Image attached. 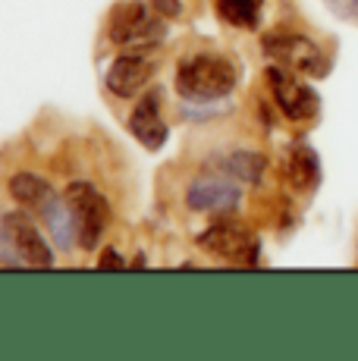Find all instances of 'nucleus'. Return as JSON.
I'll return each instance as SVG.
<instances>
[{
	"label": "nucleus",
	"instance_id": "nucleus-16",
	"mask_svg": "<svg viewBox=\"0 0 358 361\" xmlns=\"http://www.w3.org/2000/svg\"><path fill=\"white\" fill-rule=\"evenodd\" d=\"M151 6H154L163 19H176L179 13H183V0H151Z\"/></svg>",
	"mask_w": 358,
	"mask_h": 361
},
{
	"label": "nucleus",
	"instance_id": "nucleus-17",
	"mask_svg": "<svg viewBox=\"0 0 358 361\" xmlns=\"http://www.w3.org/2000/svg\"><path fill=\"white\" fill-rule=\"evenodd\" d=\"M4 214H6V211H0V264H13V255H10V242H6Z\"/></svg>",
	"mask_w": 358,
	"mask_h": 361
},
{
	"label": "nucleus",
	"instance_id": "nucleus-1",
	"mask_svg": "<svg viewBox=\"0 0 358 361\" xmlns=\"http://www.w3.org/2000/svg\"><path fill=\"white\" fill-rule=\"evenodd\" d=\"M239 73L230 57L220 54H195L176 66V94L189 104H211L233 94Z\"/></svg>",
	"mask_w": 358,
	"mask_h": 361
},
{
	"label": "nucleus",
	"instance_id": "nucleus-13",
	"mask_svg": "<svg viewBox=\"0 0 358 361\" xmlns=\"http://www.w3.org/2000/svg\"><path fill=\"white\" fill-rule=\"evenodd\" d=\"M217 170L226 173L230 179H236V183L258 185L261 179H264L267 157L258 154V151H230L226 157H220L217 161Z\"/></svg>",
	"mask_w": 358,
	"mask_h": 361
},
{
	"label": "nucleus",
	"instance_id": "nucleus-4",
	"mask_svg": "<svg viewBox=\"0 0 358 361\" xmlns=\"http://www.w3.org/2000/svg\"><path fill=\"white\" fill-rule=\"evenodd\" d=\"M66 204L73 211V220H75V233H79V248L85 252H94L101 239L107 233V224H110V204L107 198L94 189L92 183H70L63 192Z\"/></svg>",
	"mask_w": 358,
	"mask_h": 361
},
{
	"label": "nucleus",
	"instance_id": "nucleus-3",
	"mask_svg": "<svg viewBox=\"0 0 358 361\" xmlns=\"http://www.w3.org/2000/svg\"><path fill=\"white\" fill-rule=\"evenodd\" d=\"M264 54L273 60L277 66H286L292 73H302V75H311V79H321V75L330 73V60L327 54L314 44L308 35H299V32H286V29H277L271 35H264L261 41Z\"/></svg>",
	"mask_w": 358,
	"mask_h": 361
},
{
	"label": "nucleus",
	"instance_id": "nucleus-18",
	"mask_svg": "<svg viewBox=\"0 0 358 361\" xmlns=\"http://www.w3.org/2000/svg\"><path fill=\"white\" fill-rule=\"evenodd\" d=\"M98 267H104V270H116V267H123V258L113 252V248H107V252L101 255V264H98Z\"/></svg>",
	"mask_w": 358,
	"mask_h": 361
},
{
	"label": "nucleus",
	"instance_id": "nucleus-7",
	"mask_svg": "<svg viewBox=\"0 0 358 361\" xmlns=\"http://www.w3.org/2000/svg\"><path fill=\"white\" fill-rule=\"evenodd\" d=\"M267 82H271V92H273V101H277L280 114L292 123H305V120H314L321 110V98L311 85L299 79L292 69L286 66H271L267 69Z\"/></svg>",
	"mask_w": 358,
	"mask_h": 361
},
{
	"label": "nucleus",
	"instance_id": "nucleus-8",
	"mask_svg": "<svg viewBox=\"0 0 358 361\" xmlns=\"http://www.w3.org/2000/svg\"><path fill=\"white\" fill-rule=\"evenodd\" d=\"M6 242H10L13 264H25V267H54V248L41 235L35 220L23 211H6L4 214Z\"/></svg>",
	"mask_w": 358,
	"mask_h": 361
},
{
	"label": "nucleus",
	"instance_id": "nucleus-14",
	"mask_svg": "<svg viewBox=\"0 0 358 361\" xmlns=\"http://www.w3.org/2000/svg\"><path fill=\"white\" fill-rule=\"evenodd\" d=\"M217 6L226 23L239 25V29H254L261 23L264 0H217Z\"/></svg>",
	"mask_w": 358,
	"mask_h": 361
},
{
	"label": "nucleus",
	"instance_id": "nucleus-11",
	"mask_svg": "<svg viewBox=\"0 0 358 361\" xmlns=\"http://www.w3.org/2000/svg\"><path fill=\"white\" fill-rule=\"evenodd\" d=\"M10 195L19 207L35 211L38 217L60 198L57 192H54V185L47 183V179H41L38 173H16V176H10Z\"/></svg>",
	"mask_w": 358,
	"mask_h": 361
},
{
	"label": "nucleus",
	"instance_id": "nucleus-15",
	"mask_svg": "<svg viewBox=\"0 0 358 361\" xmlns=\"http://www.w3.org/2000/svg\"><path fill=\"white\" fill-rule=\"evenodd\" d=\"M327 10L340 19H358V0H323Z\"/></svg>",
	"mask_w": 358,
	"mask_h": 361
},
{
	"label": "nucleus",
	"instance_id": "nucleus-12",
	"mask_svg": "<svg viewBox=\"0 0 358 361\" xmlns=\"http://www.w3.org/2000/svg\"><path fill=\"white\" fill-rule=\"evenodd\" d=\"M283 170H286L289 185H292V189H299V192L314 189V185H318V179H321V161H318V154H314V148H308L305 142H299V145H292V148H289Z\"/></svg>",
	"mask_w": 358,
	"mask_h": 361
},
{
	"label": "nucleus",
	"instance_id": "nucleus-10",
	"mask_svg": "<svg viewBox=\"0 0 358 361\" xmlns=\"http://www.w3.org/2000/svg\"><path fill=\"white\" fill-rule=\"evenodd\" d=\"M129 132L135 135V142L144 145L148 151H161L163 142H167L170 129L161 116V98L157 92H148L144 98L135 104L132 116H129Z\"/></svg>",
	"mask_w": 358,
	"mask_h": 361
},
{
	"label": "nucleus",
	"instance_id": "nucleus-5",
	"mask_svg": "<svg viewBox=\"0 0 358 361\" xmlns=\"http://www.w3.org/2000/svg\"><path fill=\"white\" fill-rule=\"evenodd\" d=\"M198 245L204 248L208 255H214V258L226 261V264H258L261 258V242L258 235H254L249 226L236 224V220L230 217H220L214 224L208 226L202 235H198Z\"/></svg>",
	"mask_w": 358,
	"mask_h": 361
},
{
	"label": "nucleus",
	"instance_id": "nucleus-9",
	"mask_svg": "<svg viewBox=\"0 0 358 361\" xmlns=\"http://www.w3.org/2000/svg\"><path fill=\"white\" fill-rule=\"evenodd\" d=\"M157 73V63L148 57H142L139 51L135 54H126V57H116L113 63H110L107 75H104V85L107 92L113 94V98H135V94H142L144 88L151 85V79H154Z\"/></svg>",
	"mask_w": 358,
	"mask_h": 361
},
{
	"label": "nucleus",
	"instance_id": "nucleus-6",
	"mask_svg": "<svg viewBox=\"0 0 358 361\" xmlns=\"http://www.w3.org/2000/svg\"><path fill=\"white\" fill-rule=\"evenodd\" d=\"M242 204V189L236 185V179H230L226 173H204L185 189V207L195 214H214V217H230Z\"/></svg>",
	"mask_w": 358,
	"mask_h": 361
},
{
	"label": "nucleus",
	"instance_id": "nucleus-2",
	"mask_svg": "<svg viewBox=\"0 0 358 361\" xmlns=\"http://www.w3.org/2000/svg\"><path fill=\"white\" fill-rule=\"evenodd\" d=\"M110 41L116 47L126 51H151L154 44H161L167 23L163 16L144 0H129V4L116 6L110 16Z\"/></svg>",
	"mask_w": 358,
	"mask_h": 361
}]
</instances>
